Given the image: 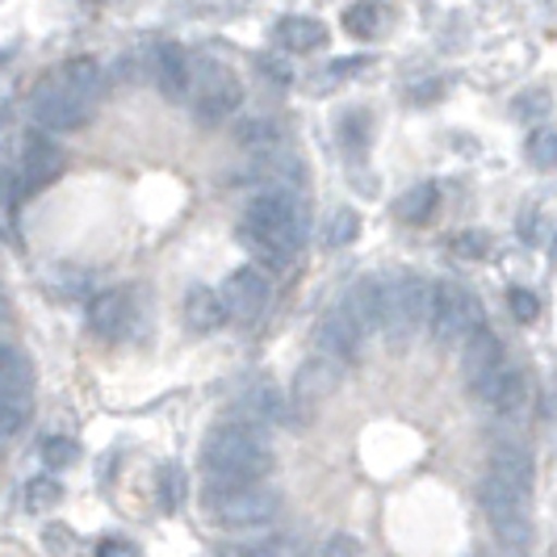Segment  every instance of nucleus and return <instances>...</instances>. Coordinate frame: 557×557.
I'll use <instances>...</instances> for the list:
<instances>
[{"mask_svg":"<svg viewBox=\"0 0 557 557\" xmlns=\"http://www.w3.org/2000/svg\"><path fill=\"white\" fill-rule=\"evenodd\" d=\"M101 63L97 59H67L51 67L29 92V113L47 135H72L84 131L101 101Z\"/></svg>","mask_w":557,"mask_h":557,"instance_id":"f257e3e1","label":"nucleus"},{"mask_svg":"<svg viewBox=\"0 0 557 557\" xmlns=\"http://www.w3.org/2000/svg\"><path fill=\"white\" fill-rule=\"evenodd\" d=\"M239 244L269 269H285L302 244H307V210L289 189H260L244 206V223H239Z\"/></svg>","mask_w":557,"mask_h":557,"instance_id":"f03ea898","label":"nucleus"},{"mask_svg":"<svg viewBox=\"0 0 557 557\" xmlns=\"http://www.w3.org/2000/svg\"><path fill=\"white\" fill-rule=\"evenodd\" d=\"M206 482H264L273 470V448L256 423H219L201 441Z\"/></svg>","mask_w":557,"mask_h":557,"instance_id":"7ed1b4c3","label":"nucleus"},{"mask_svg":"<svg viewBox=\"0 0 557 557\" xmlns=\"http://www.w3.org/2000/svg\"><path fill=\"white\" fill-rule=\"evenodd\" d=\"M201 507L214 524L251 532L277 520L281 495L264 482H210L201 495Z\"/></svg>","mask_w":557,"mask_h":557,"instance_id":"20e7f679","label":"nucleus"},{"mask_svg":"<svg viewBox=\"0 0 557 557\" xmlns=\"http://www.w3.org/2000/svg\"><path fill=\"white\" fill-rule=\"evenodd\" d=\"M478 327H486L482 302L457 281H436L428 302V332L436 344H466Z\"/></svg>","mask_w":557,"mask_h":557,"instance_id":"39448f33","label":"nucleus"},{"mask_svg":"<svg viewBox=\"0 0 557 557\" xmlns=\"http://www.w3.org/2000/svg\"><path fill=\"white\" fill-rule=\"evenodd\" d=\"M189 101H194L197 122L219 126L231 113L244 106V81L219 63V59H201L194 67V84H189Z\"/></svg>","mask_w":557,"mask_h":557,"instance_id":"423d86ee","label":"nucleus"},{"mask_svg":"<svg viewBox=\"0 0 557 557\" xmlns=\"http://www.w3.org/2000/svg\"><path fill=\"white\" fill-rule=\"evenodd\" d=\"M478 503H482V511H486V524L495 532V541L507 545V549H516V545H529L532 536V499L524 495H516V491H507L499 482H491V478H482V486H478Z\"/></svg>","mask_w":557,"mask_h":557,"instance_id":"0eeeda50","label":"nucleus"},{"mask_svg":"<svg viewBox=\"0 0 557 557\" xmlns=\"http://www.w3.org/2000/svg\"><path fill=\"white\" fill-rule=\"evenodd\" d=\"M139 323H143V298L135 285L101 289V294L88 302V327H92V335H101L106 344L131 339Z\"/></svg>","mask_w":557,"mask_h":557,"instance_id":"6e6552de","label":"nucleus"},{"mask_svg":"<svg viewBox=\"0 0 557 557\" xmlns=\"http://www.w3.org/2000/svg\"><path fill=\"white\" fill-rule=\"evenodd\" d=\"M428 302H432V281H391V289H386V335L407 339L411 332L428 327Z\"/></svg>","mask_w":557,"mask_h":557,"instance_id":"1a4fd4ad","label":"nucleus"},{"mask_svg":"<svg viewBox=\"0 0 557 557\" xmlns=\"http://www.w3.org/2000/svg\"><path fill=\"white\" fill-rule=\"evenodd\" d=\"M364 339H369V332H364L361 314H357V307H352V298L344 294V298L323 314V323H319V352L332 357L335 364L357 361V352L364 348Z\"/></svg>","mask_w":557,"mask_h":557,"instance_id":"9d476101","label":"nucleus"},{"mask_svg":"<svg viewBox=\"0 0 557 557\" xmlns=\"http://www.w3.org/2000/svg\"><path fill=\"white\" fill-rule=\"evenodd\" d=\"M223 307H226V319H235V323H256L264 307H269V277L256 269V264H244V269H235L231 277L223 281Z\"/></svg>","mask_w":557,"mask_h":557,"instance_id":"9b49d317","label":"nucleus"},{"mask_svg":"<svg viewBox=\"0 0 557 557\" xmlns=\"http://www.w3.org/2000/svg\"><path fill=\"white\" fill-rule=\"evenodd\" d=\"M507 352H503L499 335L486 332V327H478L466 344H461V377H466V386L470 391H482L499 369H507Z\"/></svg>","mask_w":557,"mask_h":557,"instance_id":"f8f14e48","label":"nucleus"},{"mask_svg":"<svg viewBox=\"0 0 557 557\" xmlns=\"http://www.w3.org/2000/svg\"><path fill=\"white\" fill-rule=\"evenodd\" d=\"M67 172V156H63V147L51 143L47 135H29L26 147H22V181H26V189H47V185H55L59 176Z\"/></svg>","mask_w":557,"mask_h":557,"instance_id":"ddd939ff","label":"nucleus"},{"mask_svg":"<svg viewBox=\"0 0 557 557\" xmlns=\"http://www.w3.org/2000/svg\"><path fill=\"white\" fill-rule=\"evenodd\" d=\"M151 76H156V88L168 101H185L189 84H194V59L181 42H160L156 55H151Z\"/></svg>","mask_w":557,"mask_h":557,"instance_id":"4468645a","label":"nucleus"},{"mask_svg":"<svg viewBox=\"0 0 557 557\" xmlns=\"http://www.w3.org/2000/svg\"><path fill=\"white\" fill-rule=\"evenodd\" d=\"M474 398L486 411H495V416H520V411H524V398H529V382H524V373H520L516 364H507V369H499Z\"/></svg>","mask_w":557,"mask_h":557,"instance_id":"2eb2a0df","label":"nucleus"},{"mask_svg":"<svg viewBox=\"0 0 557 557\" xmlns=\"http://www.w3.org/2000/svg\"><path fill=\"white\" fill-rule=\"evenodd\" d=\"M486 478L491 482H499L507 491H516V495H524L532 499V482H536V470H532V457L524 448L516 445H503L491 453V461H486Z\"/></svg>","mask_w":557,"mask_h":557,"instance_id":"dca6fc26","label":"nucleus"},{"mask_svg":"<svg viewBox=\"0 0 557 557\" xmlns=\"http://www.w3.org/2000/svg\"><path fill=\"white\" fill-rule=\"evenodd\" d=\"M185 323H189V332H197V335H210V332H219V327H226L223 294L210 289V285H194V289L185 294Z\"/></svg>","mask_w":557,"mask_h":557,"instance_id":"f3484780","label":"nucleus"},{"mask_svg":"<svg viewBox=\"0 0 557 557\" xmlns=\"http://www.w3.org/2000/svg\"><path fill=\"white\" fill-rule=\"evenodd\" d=\"M273 34H277V42L289 51V55H310V51L327 47V26H323L319 17H302V13L281 17Z\"/></svg>","mask_w":557,"mask_h":557,"instance_id":"a211bd4d","label":"nucleus"},{"mask_svg":"<svg viewBox=\"0 0 557 557\" xmlns=\"http://www.w3.org/2000/svg\"><path fill=\"white\" fill-rule=\"evenodd\" d=\"M386 289H391V281L382 277H361L357 285H352V307H357V314H361L364 332H386Z\"/></svg>","mask_w":557,"mask_h":557,"instance_id":"6ab92c4d","label":"nucleus"},{"mask_svg":"<svg viewBox=\"0 0 557 557\" xmlns=\"http://www.w3.org/2000/svg\"><path fill=\"white\" fill-rule=\"evenodd\" d=\"M436 210H441V185H432V181H428V185H416V189H407V194L394 201V214L411 226L432 223Z\"/></svg>","mask_w":557,"mask_h":557,"instance_id":"aec40b11","label":"nucleus"},{"mask_svg":"<svg viewBox=\"0 0 557 557\" xmlns=\"http://www.w3.org/2000/svg\"><path fill=\"white\" fill-rule=\"evenodd\" d=\"M239 411H244V423H256V428L281 423L285 419V398H281L277 386H251L239 398Z\"/></svg>","mask_w":557,"mask_h":557,"instance_id":"412c9836","label":"nucleus"},{"mask_svg":"<svg viewBox=\"0 0 557 557\" xmlns=\"http://www.w3.org/2000/svg\"><path fill=\"white\" fill-rule=\"evenodd\" d=\"M34 391H0V441H13L29 428Z\"/></svg>","mask_w":557,"mask_h":557,"instance_id":"4be33fe9","label":"nucleus"},{"mask_svg":"<svg viewBox=\"0 0 557 557\" xmlns=\"http://www.w3.org/2000/svg\"><path fill=\"white\" fill-rule=\"evenodd\" d=\"M335 382H339V364H335L332 357H314V361L298 373V403H314V398L332 394Z\"/></svg>","mask_w":557,"mask_h":557,"instance_id":"5701e85b","label":"nucleus"},{"mask_svg":"<svg viewBox=\"0 0 557 557\" xmlns=\"http://www.w3.org/2000/svg\"><path fill=\"white\" fill-rule=\"evenodd\" d=\"M382 26H386V9H382L377 0H357V4L344 9V29H348L352 38H361V42L377 38Z\"/></svg>","mask_w":557,"mask_h":557,"instance_id":"b1692460","label":"nucleus"},{"mask_svg":"<svg viewBox=\"0 0 557 557\" xmlns=\"http://www.w3.org/2000/svg\"><path fill=\"white\" fill-rule=\"evenodd\" d=\"M0 391H34V364L22 348L0 339Z\"/></svg>","mask_w":557,"mask_h":557,"instance_id":"393cba45","label":"nucleus"},{"mask_svg":"<svg viewBox=\"0 0 557 557\" xmlns=\"http://www.w3.org/2000/svg\"><path fill=\"white\" fill-rule=\"evenodd\" d=\"M235 139L244 143L248 151H256V156H269V151L281 147V126L273 117H248V122L235 131Z\"/></svg>","mask_w":557,"mask_h":557,"instance_id":"a878e982","label":"nucleus"},{"mask_svg":"<svg viewBox=\"0 0 557 557\" xmlns=\"http://www.w3.org/2000/svg\"><path fill=\"white\" fill-rule=\"evenodd\" d=\"M524 156H529L532 168H541V172H549L557 168V122H545V126H536L524 143Z\"/></svg>","mask_w":557,"mask_h":557,"instance_id":"bb28decb","label":"nucleus"},{"mask_svg":"<svg viewBox=\"0 0 557 557\" xmlns=\"http://www.w3.org/2000/svg\"><path fill=\"white\" fill-rule=\"evenodd\" d=\"M369 135H373V126H369V113L364 110L339 117V143H344V151H364Z\"/></svg>","mask_w":557,"mask_h":557,"instance_id":"cd10ccee","label":"nucleus"},{"mask_svg":"<svg viewBox=\"0 0 557 557\" xmlns=\"http://www.w3.org/2000/svg\"><path fill=\"white\" fill-rule=\"evenodd\" d=\"M448 251L461 260H486L491 256V235L486 231H457L448 235Z\"/></svg>","mask_w":557,"mask_h":557,"instance_id":"c85d7f7f","label":"nucleus"},{"mask_svg":"<svg viewBox=\"0 0 557 557\" xmlns=\"http://www.w3.org/2000/svg\"><path fill=\"white\" fill-rule=\"evenodd\" d=\"M357 235H361V214L357 210H339L332 219V226H327V244L332 248H348Z\"/></svg>","mask_w":557,"mask_h":557,"instance_id":"c756f323","label":"nucleus"},{"mask_svg":"<svg viewBox=\"0 0 557 557\" xmlns=\"http://www.w3.org/2000/svg\"><path fill=\"white\" fill-rule=\"evenodd\" d=\"M76 457H81V445H76V441H67V436H51V441H42V461H47L51 470L72 466Z\"/></svg>","mask_w":557,"mask_h":557,"instance_id":"7c9ffc66","label":"nucleus"},{"mask_svg":"<svg viewBox=\"0 0 557 557\" xmlns=\"http://www.w3.org/2000/svg\"><path fill=\"white\" fill-rule=\"evenodd\" d=\"M507 307L516 314V323H536V319H541V298H536L532 289H520V285L507 294Z\"/></svg>","mask_w":557,"mask_h":557,"instance_id":"2f4dec72","label":"nucleus"},{"mask_svg":"<svg viewBox=\"0 0 557 557\" xmlns=\"http://www.w3.org/2000/svg\"><path fill=\"white\" fill-rule=\"evenodd\" d=\"M319 557H364V549H361V541H357V536L335 532V536H327V545H323V554Z\"/></svg>","mask_w":557,"mask_h":557,"instance_id":"473e14b6","label":"nucleus"},{"mask_svg":"<svg viewBox=\"0 0 557 557\" xmlns=\"http://www.w3.org/2000/svg\"><path fill=\"white\" fill-rule=\"evenodd\" d=\"M59 503V482L42 478V482H29V511H42V507H55Z\"/></svg>","mask_w":557,"mask_h":557,"instance_id":"72a5a7b5","label":"nucleus"},{"mask_svg":"<svg viewBox=\"0 0 557 557\" xmlns=\"http://www.w3.org/2000/svg\"><path fill=\"white\" fill-rule=\"evenodd\" d=\"M97 554L101 557H139V549H135V545H126V541H101V545H97Z\"/></svg>","mask_w":557,"mask_h":557,"instance_id":"f704fd0d","label":"nucleus"},{"mask_svg":"<svg viewBox=\"0 0 557 557\" xmlns=\"http://www.w3.org/2000/svg\"><path fill=\"white\" fill-rule=\"evenodd\" d=\"M4 310H9V307H4V294H0V319H4Z\"/></svg>","mask_w":557,"mask_h":557,"instance_id":"c9c22d12","label":"nucleus"}]
</instances>
